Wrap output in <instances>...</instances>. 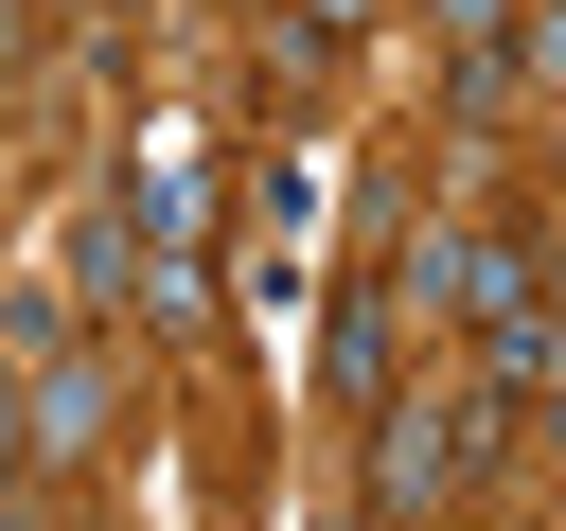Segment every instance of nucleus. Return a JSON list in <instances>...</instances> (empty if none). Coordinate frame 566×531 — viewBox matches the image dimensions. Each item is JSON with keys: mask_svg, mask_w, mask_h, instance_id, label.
<instances>
[{"mask_svg": "<svg viewBox=\"0 0 566 531\" xmlns=\"http://www.w3.org/2000/svg\"><path fill=\"white\" fill-rule=\"evenodd\" d=\"M513 425H531V407L478 389V372H460V389H389V407H371V513H389V531L478 513V478L513 460Z\"/></svg>", "mask_w": 566, "mask_h": 531, "instance_id": "obj_1", "label": "nucleus"}, {"mask_svg": "<svg viewBox=\"0 0 566 531\" xmlns=\"http://www.w3.org/2000/svg\"><path fill=\"white\" fill-rule=\"evenodd\" d=\"M318 389H336L354 425L407 389V301H389V283H336V319H318Z\"/></svg>", "mask_w": 566, "mask_h": 531, "instance_id": "obj_2", "label": "nucleus"}, {"mask_svg": "<svg viewBox=\"0 0 566 531\" xmlns=\"http://www.w3.org/2000/svg\"><path fill=\"white\" fill-rule=\"evenodd\" d=\"M106 442H124V354L106 336L35 354V460H106Z\"/></svg>", "mask_w": 566, "mask_h": 531, "instance_id": "obj_3", "label": "nucleus"}, {"mask_svg": "<svg viewBox=\"0 0 566 531\" xmlns=\"http://www.w3.org/2000/svg\"><path fill=\"white\" fill-rule=\"evenodd\" d=\"M106 195H124V212H142V230H159V248H212V212H230V195H212V159H195V142H177V124H142V142H124V177H106Z\"/></svg>", "mask_w": 566, "mask_h": 531, "instance_id": "obj_4", "label": "nucleus"}, {"mask_svg": "<svg viewBox=\"0 0 566 531\" xmlns=\"http://www.w3.org/2000/svg\"><path fill=\"white\" fill-rule=\"evenodd\" d=\"M495 301H548V248L495 212V230H442V319H495Z\"/></svg>", "mask_w": 566, "mask_h": 531, "instance_id": "obj_5", "label": "nucleus"}, {"mask_svg": "<svg viewBox=\"0 0 566 531\" xmlns=\"http://www.w3.org/2000/svg\"><path fill=\"white\" fill-rule=\"evenodd\" d=\"M53 283H71L88 319H142V212H124V195H88V212H71V266H53Z\"/></svg>", "mask_w": 566, "mask_h": 531, "instance_id": "obj_6", "label": "nucleus"}, {"mask_svg": "<svg viewBox=\"0 0 566 531\" xmlns=\"http://www.w3.org/2000/svg\"><path fill=\"white\" fill-rule=\"evenodd\" d=\"M548 354H566V301H495V319H478V389H513V407H531V389H548Z\"/></svg>", "mask_w": 566, "mask_h": 531, "instance_id": "obj_7", "label": "nucleus"}, {"mask_svg": "<svg viewBox=\"0 0 566 531\" xmlns=\"http://www.w3.org/2000/svg\"><path fill=\"white\" fill-rule=\"evenodd\" d=\"M142 319L195 336V319H212V248H159V230H142Z\"/></svg>", "mask_w": 566, "mask_h": 531, "instance_id": "obj_8", "label": "nucleus"}, {"mask_svg": "<svg viewBox=\"0 0 566 531\" xmlns=\"http://www.w3.org/2000/svg\"><path fill=\"white\" fill-rule=\"evenodd\" d=\"M0 354H18V372L71 354V283H0Z\"/></svg>", "mask_w": 566, "mask_h": 531, "instance_id": "obj_9", "label": "nucleus"}, {"mask_svg": "<svg viewBox=\"0 0 566 531\" xmlns=\"http://www.w3.org/2000/svg\"><path fill=\"white\" fill-rule=\"evenodd\" d=\"M371 18H389V0H283V35H318V53H354Z\"/></svg>", "mask_w": 566, "mask_h": 531, "instance_id": "obj_10", "label": "nucleus"}, {"mask_svg": "<svg viewBox=\"0 0 566 531\" xmlns=\"http://www.w3.org/2000/svg\"><path fill=\"white\" fill-rule=\"evenodd\" d=\"M495 18H531V0H424V35L460 53V35H495Z\"/></svg>", "mask_w": 566, "mask_h": 531, "instance_id": "obj_11", "label": "nucleus"}, {"mask_svg": "<svg viewBox=\"0 0 566 531\" xmlns=\"http://www.w3.org/2000/svg\"><path fill=\"white\" fill-rule=\"evenodd\" d=\"M18 71H35V0H0V88H18Z\"/></svg>", "mask_w": 566, "mask_h": 531, "instance_id": "obj_12", "label": "nucleus"}, {"mask_svg": "<svg viewBox=\"0 0 566 531\" xmlns=\"http://www.w3.org/2000/svg\"><path fill=\"white\" fill-rule=\"evenodd\" d=\"M531 442H548V460H566V354H548V389H531Z\"/></svg>", "mask_w": 566, "mask_h": 531, "instance_id": "obj_13", "label": "nucleus"}, {"mask_svg": "<svg viewBox=\"0 0 566 531\" xmlns=\"http://www.w3.org/2000/svg\"><path fill=\"white\" fill-rule=\"evenodd\" d=\"M265 18H283V0H265Z\"/></svg>", "mask_w": 566, "mask_h": 531, "instance_id": "obj_14", "label": "nucleus"}, {"mask_svg": "<svg viewBox=\"0 0 566 531\" xmlns=\"http://www.w3.org/2000/svg\"><path fill=\"white\" fill-rule=\"evenodd\" d=\"M548 531H566V513H548Z\"/></svg>", "mask_w": 566, "mask_h": 531, "instance_id": "obj_15", "label": "nucleus"}]
</instances>
